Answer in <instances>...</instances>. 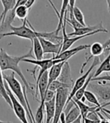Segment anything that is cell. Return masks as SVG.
I'll use <instances>...</instances> for the list:
<instances>
[{
    "mask_svg": "<svg viewBox=\"0 0 110 123\" xmlns=\"http://www.w3.org/2000/svg\"><path fill=\"white\" fill-rule=\"evenodd\" d=\"M32 51H33V48L32 47L29 53H27L26 54L23 55V56H11L4 49L1 48L0 49V68H1L2 71L11 70L13 71V72L16 73L21 79L23 86L26 89V92H29L31 94L34 95V87H35V86L28 82V80L26 79L25 76L23 75V74L19 66L20 62L23 59H29V57L32 59L35 58L32 56Z\"/></svg>",
    "mask_w": 110,
    "mask_h": 123,
    "instance_id": "cell-1",
    "label": "cell"
},
{
    "mask_svg": "<svg viewBox=\"0 0 110 123\" xmlns=\"http://www.w3.org/2000/svg\"><path fill=\"white\" fill-rule=\"evenodd\" d=\"M3 78L5 80V81L8 83V86L10 87L12 92V93H13L14 95L17 98V99L20 101V103L22 104V106L25 108L26 111L27 113V116H29L30 123H33L32 118L31 115H30L29 110L27 107L25 95H24V92H23V88L22 87V86L20 83L19 82V80L15 78V73L12 72L9 75L3 74Z\"/></svg>",
    "mask_w": 110,
    "mask_h": 123,
    "instance_id": "cell-2",
    "label": "cell"
},
{
    "mask_svg": "<svg viewBox=\"0 0 110 123\" xmlns=\"http://www.w3.org/2000/svg\"><path fill=\"white\" fill-rule=\"evenodd\" d=\"M12 35L20 37V38H22L29 39L32 42L34 38H39L41 36V32L36 31L34 29V27L31 25V23H30L26 19L23 21V23L21 26H19V27L11 26V32L0 35V39L2 38L3 37L12 36Z\"/></svg>",
    "mask_w": 110,
    "mask_h": 123,
    "instance_id": "cell-3",
    "label": "cell"
},
{
    "mask_svg": "<svg viewBox=\"0 0 110 123\" xmlns=\"http://www.w3.org/2000/svg\"><path fill=\"white\" fill-rule=\"evenodd\" d=\"M71 90L68 88L62 87L56 92V113L52 123H58L60 120L63 110L65 107L67 100L70 93Z\"/></svg>",
    "mask_w": 110,
    "mask_h": 123,
    "instance_id": "cell-4",
    "label": "cell"
},
{
    "mask_svg": "<svg viewBox=\"0 0 110 123\" xmlns=\"http://www.w3.org/2000/svg\"><path fill=\"white\" fill-rule=\"evenodd\" d=\"M100 63V58L99 57H94V59L93 60V62H92V64H91V66L89 68V69L86 72H85L84 74H82L80 77H79L76 80V82L74 83V85H73V89H72L70 93V95L68 96V100H67L66 105H68V104L73 100V98H74V96H75L76 92H78V90L80 89L85 84V83H86L87 80H88L89 75L91 74V71H92V70L97 65H99Z\"/></svg>",
    "mask_w": 110,
    "mask_h": 123,
    "instance_id": "cell-5",
    "label": "cell"
},
{
    "mask_svg": "<svg viewBox=\"0 0 110 123\" xmlns=\"http://www.w3.org/2000/svg\"><path fill=\"white\" fill-rule=\"evenodd\" d=\"M5 87L6 91H7V93L9 98H11V101L12 103V109H13L16 116L21 121L22 123H29V121L26 117L27 113L26 111L25 108L22 106V104L20 103V101L17 99V98L14 95L13 93H12L10 87L8 86V83L5 81Z\"/></svg>",
    "mask_w": 110,
    "mask_h": 123,
    "instance_id": "cell-6",
    "label": "cell"
},
{
    "mask_svg": "<svg viewBox=\"0 0 110 123\" xmlns=\"http://www.w3.org/2000/svg\"><path fill=\"white\" fill-rule=\"evenodd\" d=\"M23 62H28V63H31L33 65H35L36 66H38L40 68V71L38 73V77H37L36 80V83L35 85L38 83V81L40 80L41 77H42V75L46 71H48L50 70L51 68L57 63L59 62H62V60H60V59H54L53 57L51 59H43L41 61L38 60H36V59H23Z\"/></svg>",
    "mask_w": 110,
    "mask_h": 123,
    "instance_id": "cell-7",
    "label": "cell"
},
{
    "mask_svg": "<svg viewBox=\"0 0 110 123\" xmlns=\"http://www.w3.org/2000/svg\"><path fill=\"white\" fill-rule=\"evenodd\" d=\"M88 87L98 95L101 101H106V103L110 101V84L105 85L103 82L102 85L98 82L97 84H89Z\"/></svg>",
    "mask_w": 110,
    "mask_h": 123,
    "instance_id": "cell-8",
    "label": "cell"
},
{
    "mask_svg": "<svg viewBox=\"0 0 110 123\" xmlns=\"http://www.w3.org/2000/svg\"><path fill=\"white\" fill-rule=\"evenodd\" d=\"M39 41L43 47L44 53H52L56 54V56L61 53L62 44H55V43L48 41L43 38H38Z\"/></svg>",
    "mask_w": 110,
    "mask_h": 123,
    "instance_id": "cell-9",
    "label": "cell"
},
{
    "mask_svg": "<svg viewBox=\"0 0 110 123\" xmlns=\"http://www.w3.org/2000/svg\"><path fill=\"white\" fill-rule=\"evenodd\" d=\"M50 2V4L52 5V7L53 8L55 12L56 13L58 17V26L56 28V29L55 30L57 35H58L59 32L61 30H62V26L64 25V17L66 14V12L67 10H68V5H69V1L68 0H64L62 1V8H61L60 12H58L57 11V9L56 8V7L54 6L53 3L52 2V1H48Z\"/></svg>",
    "mask_w": 110,
    "mask_h": 123,
    "instance_id": "cell-10",
    "label": "cell"
},
{
    "mask_svg": "<svg viewBox=\"0 0 110 123\" xmlns=\"http://www.w3.org/2000/svg\"><path fill=\"white\" fill-rule=\"evenodd\" d=\"M90 47H91V45H88V44L79 45L76 47L70 49V50L61 53L59 55H58V56H53V59H60V60H62L63 62H67L70 58H71L73 56L76 55L77 53L85 50H87V49H88Z\"/></svg>",
    "mask_w": 110,
    "mask_h": 123,
    "instance_id": "cell-11",
    "label": "cell"
},
{
    "mask_svg": "<svg viewBox=\"0 0 110 123\" xmlns=\"http://www.w3.org/2000/svg\"><path fill=\"white\" fill-rule=\"evenodd\" d=\"M58 80L62 83L68 86L73 89V86L74 84H73V81L71 77V69H70L69 62L68 61L65 62V63L63 66L62 73H61L60 77H58Z\"/></svg>",
    "mask_w": 110,
    "mask_h": 123,
    "instance_id": "cell-12",
    "label": "cell"
},
{
    "mask_svg": "<svg viewBox=\"0 0 110 123\" xmlns=\"http://www.w3.org/2000/svg\"><path fill=\"white\" fill-rule=\"evenodd\" d=\"M98 29H104L103 28V26L102 23L100 22V23H98L97 25H94V26H86V27H82L80 29H78L76 30H74L73 32L68 34V36H83L85 35H88L89 33H91L94 32L96 30Z\"/></svg>",
    "mask_w": 110,
    "mask_h": 123,
    "instance_id": "cell-13",
    "label": "cell"
},
{
    "mask_svg": "<svg viewBox=\"0 0 110 123\" xmlns=\"http://www.w3.org/2000/svg\"><path fill=\"white\" fill-rule=\"evenodd\" d=\"M64 63H65V62L57 63L56 65H54L49 70V86L52 82L57 80L58 79L61 73H62ZM49 86H48V87H49Z\"/></svg>",
    "mask_w": 110,
    "mask_h": 123,
    "instance_id": "cell-14",
    "label": "cell"
},
{
    "mask_svg": "<svg viewBox=\"0 0 110 123\" xmlns=\"http://www.w3.org/2000/svg\"><path fill=\"white\" fill-rule=\"evenodd\" d=\"M45 113H46V120L45 123H52L55 113H56V98L50 101L44 103Z\"/></svg>",
    "mask_w": 110,
    "mask_h": 123,
    "instance_id": "cell-15",
    "label": "cell"
},
{
    "mask_svg": "<svg viewBox=\"0 0 110 123\" xmlns=\"http://www.w3.org/2000/svg\"><path fill=\"white\" fill-rule=\"evenodd\" d=\"M74 102L76 103V104L78 106L79 110H80V113H81V116H82V122H84V121L87 119V116H88V114L93 111V110H95L97 109V107H89L88 106L87 104H85L84 102L79 101V100H77L75 98H73Z\"/></svg>",
    "mask_w": 110,
    "mask_h": 123,
    "instance_id": "cell-16",
    "label": "cell"
},
{
    "mask_svg": "<svg viewBox=\"0 0 110 123\" xmlns=\"http://www.w3.org/2000/svg\"><path fill=\"white\" fill-rule=\"evenodd\" d=\"M32 48H33V52L35 54V59L36 60H43L44 58V50H43V47L41 46V44L39 41L38 38H34L33 41L32 42Z\"/></svg>",
    "mask_w": 110,
    "mask_h": 123,
    "instance_id": "cell-17",
    "label": "cell"
},
{
    "mask_svg": "<svg viewBox=\"0 0 110 123\" xmlns=\"http://www.w3.org/2000/svg\"><path fill=\"white\" fill-rule=\"evenodd\" d=\"M103 72H110V52L108 55V56L103 60L100 63V66L97 68V71L94 74V77H98L99 75Z\"/></svg>",
    "mask_w": 110,
    "mask_h": 123,
    "instance_id": "cell-18",
    "label": "cell"
},
{
    "mask_svg": "<svg viewBox=\"0 0 110 123\" xmlns=\"http://www.w3.org/2000/svg\"><path fill=\"white\" fill-rule=\"evenodd\" d=\"M80 116H81L80 110H79L78 106L75 103L74 104V107H73L70 111L65 115L66 123H72L73 122H74L75 120H76Z\"/></svg>",
    "mask_w": 110,
    "mask_h": 123,
    "instance_id": "cell-19",
    "label": "cell"
},
{
    "mask_svg": "<svg viewBox=\"0 0 110 123\" xmlns=\"http://www.w3.org/2000/svg\"><path fill=\"white\" fill-rule=\"evenodd\" d=\"M0 96H2L4 98V100L6 101V103L11 107V108H12V103L11 101V98H9L7 93V91H6L5 87V80L3 78V74L1 68H0Z\"/></svg>",
    "mask_w": 110,
    "mask_h": 123,
    "instance_id": "cell-20",
    "label": "cell"
},
{
    "mask_svg": "<svg viewBox=\"0 0 110 123\" xmlns=\"http://www.w3.org/2000/svg\"><path fill=\"white\" fill-rule=\"evenodd\" d=\"M105 49L103 45L100 42H95L94 44L91 45L90 47V51H91V55L90 56L91 57H99V56L104 52Z\"/></svg>",
    "mask_w": 110,
    "mask_h": 123,
    "instance_id": "cell-21",
    "label": "cell"
},
{
    "mask_svg": "<svg viewBox=\"0 0 110 123\" xmlns=\"http://www.w3.org/2000/svg\"><path fill=\"white\" fill-rule=\"evenodd\" d=\"M0 2L2 4L4 8L2 14H3V20H5V18L8 12L15 8V6L17 5V1H15V0H1Z\"/></svg>",
    "mask_w": 110,
    "mask_h": 123,
    "instance_id": "cell-22",
    "label": "cell"
},
{
    "mask_svg": "<svg viewBox=\"0 0 110 123\" xmlns=\"http://www.w3.org/2000/svg\"><path fill=\"white\" fill-rule=\"evenodd\" d=\"M29 10L26 7L25 5H20L16 8L15 14L16 17L20 20H25L27 19V15Z\"/></svg>",
    "mask_w": 110,
    "mask_h": 123,
    "instance_id": "cell-23",
    "label": "cell"
},
{
    "mask_svg": "<svg viewBox=\"0 0 110 123\" xmlns=\"http://www.w3.org/2000/svg\"><path fill=\"white\" fill-rule=\"evenodd\" d=\"M84 97L85 98V100H87L89 103L93 104L95 105V107H97V108H99L101 105V104H100L98 99L96 96V95L94 93V92H91L89 90H86L85 92Z\"/></svg>",
    "mask_w": 110,
    "mask_h": 123,
    "instance_id": "cell-24",
    "label": "cell"
},
{
    "mask_svg": "<svg viewBox=\"0 0 110 123\" xmlns=\"http://www.w3.org/2000/svg\"><path fill=\"white\" fill-rule=\"evenodd\" d=\"M92 74V73H91V74L89 75V77H88V78L87 80L86 83H85V84L80 89L78 90V92L76 93V95L74 96V98H76V99L79 100V101H81L82 99V98L84 97V95H85V91H86V89L88 87L90 82H91V80H92V78L94 77V74Z\"/></svg>",
    "mask_w": 110,
    "mask_h": 123,
    "instance_id": "cell-25",
    "label": "cell"
},
{
    "mask_svg": "<svg viewBox=\"0 0 110 123\" xmlns=\"http://www.w3.org/2000/svg\"><path fill=\"white\" fill-rule=\"evenodd\" d=\"M44 103H45V101L40 102V105L35 113V123H44V112L45 110Z\"/></svg>",
    "mask_w": 110,
    "mask_h": 123,
    "instance_id": "cell-26",
    "label": "cell"
},
{
    "mask_svg": "<svg viewBox=\"0 0 110 123\" xmlns=\"http://www.w3.org/2000/svg\"><path fill=\"white\" fill-rule=\"evenodd\" d=\"M73 16H74L76 20L81 24V25L84 27H86V24H85V17L83 15V13L82 12V11L79 9L78 7L75 6L74 10H73Z\"/></svg>",
    "mask_w": 110,
    "mask_h": 123,
    "instance_id": "cell-27",
    "label": "cell"
},
{
    "mask_svg": "<svg viewBox=\"0 0 110 123\" xmlns=\"http://www.w3.org/2000/svg\"><path fill=\"white\" fill-rule=\"evenodd\" d=\"M62 87H66V88H68L70 89H71V90H72V88H70V86H67V85H64V84L62 83L61 82H59L58 80H56V81L52 82L50 86H49L48 89L50 90V91L56 92L59 89L62 88Z\"/></svg>",
    "mask_w": 110,
    "mask_h": 123,
    "instance_id": "cell-28",
    "label": "cell"
},
{
    "mask_svg": "<svg viewBox=\"0 0 110 123\" xmlns=\"http://www.w3.org/2000/svg\"><path fill=\"white\" fill-rule=\"evenodd\" d=\"M67 23H68L71 26L72 28H73V29L74 30H76L78 29H80V28H82L84 26H82V25L79 23H78L76 19H75V17L74 18H73V19H69V18L67 17Z\"/></svg>",
    "mask_w": 110,
    "mask_h": 123,
    "instance_id": "cell-29",
    "label": "cell"
},
{
    "mask_svg": "<svg viewBox=\"0 0 110 123\" xmlns=\"http://www.w3.org/2000/svg\"><path fill=\"white\" fill-rule=\"evenodd\" d=\"M56 92L50 91V90L48 89L46 91V95H45V97H44V101L48 102V101H52L53 98H56Z\"/></svg>",
    "mask_w": 110,
    "mask_h": 123,
    "instance_id": "cell-30",
    "label": "cell"
},
{
    "mask_svg": "<svg viewBox=\"0 0 110 123\" xmlns=\"http://www.w3.org/2000/svg\"><path fill=\"white\" fill-rule=\"evenodd\" d=\"M91 81H104V82H110V75H106V76H101L98 77L92 78Z\"/></svg>",
    "mask_w": 110,
    "mask_h": 123,
    "instance_id": "cell-31",
    "label": "cell"
},
{
    "mask_svg": "<svg viewBox=\"0 0 110 123\" xmlns=\"http://www.w3.org/2000/svg\"><path fill=\"white\" fill-rule=\"evenodd\" d=\"M35 0H26V2L25 4V6L29 10H30V9H31V8H32V6L35 4Z\"/></svg>",
    "mask_w": 110,
    "mask_h": 123,
    "instance_id": "cell-32",
    "label": "cell"
},
{
    "mask_svg": "<svg viewBox=\"0 0 110 123\" xmlns=\"http://www.w3.org/2000/svg\"><path fill=\"white\" fill-rule=\"evenodd\" d=\"M107 106H110V101H109V102H107V103L102 104L101 105H100V107L99 108H97V109L96 110V111H97V112H100L102 109L105 108V107H107Z\"/></svg>",
    "mask_w": 110,
    "mask_h": 123,
    "instance_id": "cell-33",
    "label": "cell"
},
{
    "mask_svg": "<svg viewBox=\"0 0 110 123\" xmlns=\"http://www.w3.org/2000/svg\"><path fill=\"white\" fill-rule=\"evenodd\" d=\"M100 111L102 112V113H106V114H108L109 116H110V110H108V109H106V108H103V109H102Z\"/></svg>",
    "mask_w": 110,
    "mask_h": 123,
    "instance_id": "cell-34",
    "label": "cell"
},
{
    "mask_svg": "<svg viewBox=\"0 0 110 123\" xmlns=\"http://www.w3.org/2000/svg\"><path fill=\"white\" fill-rule=\"evenodd\" d=\"M72 123H83V122H82V116H79V117L76 120H75L74 122H73Z\"/></svg>",
    "mask_w": 110,
    "mask_h": 123,
    "instance_id": "cell-35",
    "label": "cell"
},
{
    "mask_svg": "<svg viewBox=\"0 0 110 123\" xmlns=\"http://www.w3.org/2000/svg\"><path fill=\"white\" fill-rule=\"evenodd\" d=\"M109 46H110V38L104 44H103V47H104V49H105V50H106V48H108Z\"/></svg>",
    "mask_w": 110,
    "mask_h": 123,
    "instance_id": "cell-36",
    "label": "cell"
},
{
    "mask_svg": "<svg viewBox=\"0 0 110 123\" xmlns=\"http://www.w3.org/2000/svg\"><path fill=\"white\" fill-rule=\"evenodd\" d=\"M97 122H94V121H92V120H90L88 119H86L84 121L83 123H97Z\"/></svg>",
    "mask_w": 110,
    "mask_h": 123,
    "instance_id": "cell-37",
    "label": "cell"
},
{
    "mask_svg": "<svg viewBox=\"0 0 110 123\" xmlns=\"http://www.w3.org/2000/svg\"><path fill=\"white\" fill-rule=\"evenodd\" d=\"M106 3H107V6H108V11L110 12V0H107V1H106Z\"/></svg>",
    "mask_w": 110,
    "mask_h": 123,
    "instance_id": "cell-38",
    "label": "cell"
},
{
    "mask_svg": "<svg viewBox=\"0 0 110 123\" xmlns=\"http://www.w3.org/2000/svg\"><path fill=\"white\" fill-rule=\"evenodd\" d=\"M2 20H3V14L2 13L1 14H0V26H1V24H2Z\"/></svg>",
    "mask_w": 110,
    "mask_h": 123,
    "instance_id": "cell-39",
    "label": "cell"
},
{
    "mask_svg": "<svg viewBox=\"0 0 110 123\" xmlns=\"http://www.w3.org/2000/svg\"><path fill=\"white\" fill-rule=\"evenodd\" d=\"M0 123H12V122H4V121L0 120Z\"/></svg>",
    "mask_w": 110,
    "mask_h": 123,
    "instance_id": "cell-40",
    "label": "cell"
},
{
    "mask_svg": "<svg viewBox=\"0 0 110 123\" xmlns=\"http://www.w3.org/2000/svg\"><path fill=\"white\" fill-rule=\"evenodd\" d=\"M32 120H33V123H35V119H33Z\"/></svg>",
    "mask_w": 110,
    "mask_h": 123,
    "instance_id": "cell-41",
    "label": "cell"
}]
</instances>
